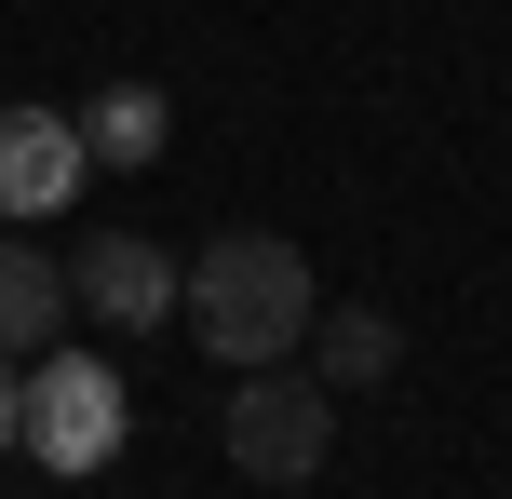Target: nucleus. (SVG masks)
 <instances>
[{"instance_id":"39448f33","label":"nucleus","mask_w":512,"mask_h":499,"mask_svg":"<svg viewBox=\"0 0 512 499\" xmlns=\"http://www.w3.org/2000/svg\"><path fill=\"white\" fill-rule=\"evenodd\" d=\"M81 162L95 149H81L68 108H0V216H54L81 189Z\"/></svg>"},{"instance_id":"6e6552de","label":"nucleus","mask_w":512,"mask_h":499,"mask_svg":"<svg viewBox=\"0 0 512 499\" xmlns=\"http://www.w3.org/2000/svg\"><path fill=\"white\" fill-rule=\"evenodd\" d=\"M391 365H405L391 311H310V378H324V392H378Z\"/></svg>"},{"instance_id":"f03ea898","label":"nucleus","mask_w":512,"mask_h":499,"mask_svg":"<svg viewBox=\"0 0 512 499\" xmlns=\"http://www.w3.org/2000/svg\"><path fill=\"white\" fill-rule=\"evenodd\" d=\"M122 365H81V351H41V365L14 378V446L41 459V473H108L122 459Z\"/></svg>"},{"instance_id":"f257e3e1","label":"nucleus","mask_w":512,"mask_h":499,"mask_svg":"<svg viewBox=\"0 0 512 499\" xmlns=\"http://www.w3.org/2000/svg\"><path fill=\"white\" fill-rule=\"evenodd\" d=\"M189 338L216 365H297L310 338V257L283 230H216L189 257Z\"/></svg>"},{"instance_id":"0eeeda50","label":"nucleus","mask_w":512,"mask_h":499,"mask_svg":"<svg viewBox=\"0 0 512 499\" xmlns=\"http://www.w3.org/2000/svg\"><path fill=\"white\" fill-rule=\"evenodd\" d=\"M162 135H176V108H162V81H108V95L81 108V149H95L108 176H135V162H162Z\"/></svg>"},{"instance_id":"20e7f679","label":"nucleus","mask_w":512,"mask_h":499,"mask_svg":"<svg viewBox=\"0 0 512 499\" xmlns=\"http://www.w3.org/2000/svg\"><path fill=\"white\" fill-rule=\"evenodd\" d=\"M68 297L108 324V338H149V324L189 297V270L162 257L149 230H81V257H68Z\"/></svg>"},{"instance_id":"423d86ee","label":"nucleus","mask_w":512,"mask_h":499,"mask_svg":"<svg viewBox=\"0 0 512 499\" xmlns=\"http://www.w3.org/2000/svg\"><path fill=\"white\" fill-rule=\"evenodd\" d=\"M54 338H68V257H41L0 216V351H54Z\"/></svg>"},{"instance_id":"7ed1b4c3","label":"nucleus","mask_w":512,"mask_h":499,"mask_svg":"<svg viewBox=\"0 0 512 499\" xmlns=\"http://www.w3.org/2000/svg\"><path fill=\"white\" fill-rule=\"evenodd\" d=\"M337 446V392L310 365H243L230 378V473L243 486H310Z\"/></svg>"},{"instance_id":"1a4fd4ad","label":"nucleus","mask_w":512,"mask_h":499,"mask_svg":"<svg viewBox=\"0 0 512 499\" xmlns=\"http://www.w3.org/2000/svg\"><path fill=\"white\" fill-rule=\"evenodd\" d=\"M0 446H14V351H0Z\"/></svg>"}]
</instances>
